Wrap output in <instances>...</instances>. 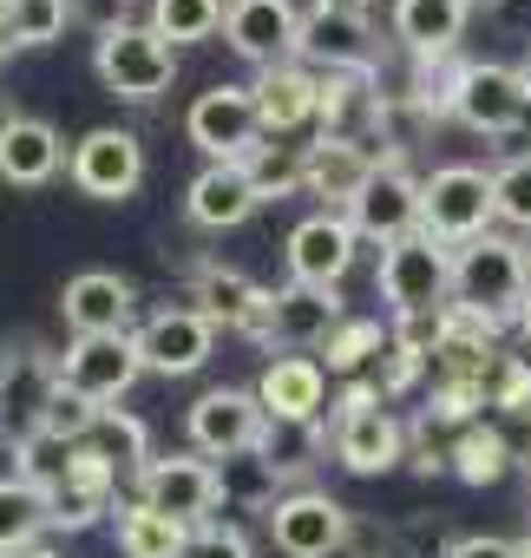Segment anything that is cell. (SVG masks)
I'll return each instance as SVG.
<instances>
[{
    "mask_svg": "<svg viewBox=\"0 0 531 558\" xmlns=\"http://www.w3.org/2000/svg\"><path fill=\"white\" fill-rule=\"evenodd\" d=\"M518 73H524V86H531V53H524V66H518Z\"/></svg>",
    "mask_w": 531,
    "mask_h": 558,
    "instance_id": "cell-50",
    "label": "cell"
},
{
    "mask_svg": "<svg viewBox=\"0 0 531 558\" xmlns=\"http://www.w3.org/2000/svg\"><path fill=\"white\" fill-rule=\"evenodd\" d=\"M511 329H518V336L531 342V290H524V303H518V323H511Z\"/></svg>",
    "mask_w": 531,
    "mask_h": 558,
    "instance_id": "cell-48",
    "label": "cell"
},
{
    "mask_svg": "<svg viewBox=\"0 0 531 558\" xmlns=\"http://www.w3.org/2000/svg\"><path fill=\"white\" fill-rule=\"evenodd\" d=\"M446 112L485 138H505L531 119V86L518 66H498V60H466L453 66V86H446Z\"/></svg>",
    "mask_w": 531,
    "mask_h": 558,
    "instance_id": "cell-6",
    "label": "cell"
},
{
    "mask_svg": "<svg viewBox=\"0 0 531 558\" xmlns=\"http://www.w3.org/2000/svg\"><path fill=\"white\" fill-rule=\"evenodd\" d=\"M492 427H498V440L511 447V460L518 466H531V408H511V414H485Z\"/></svg>",
    "mask_w": 531,
    "mask_h": 558,
    "instance_id": "cell-42",
    "label": "cell"
},
{
    "mask_svg": "<svg viewBox=\"0 0 531 558\" xmlns=\"http://www.w3.org/2000/svg\"><path fill=\"white\" fill-rule=\"evenodd\" d=\"M86 447H99V453H106L112 466H132V473H138L145 460H158V453H151V434H145V421H132L125 408H106Z\"/></svg>",
    "mask_w": 531,
    "mask_h": 558,
    "instance_id": "cell-35",
    "label": "cell"
},
{
    "mask_svg": "<svg viewBox=\"0 0 531 558\" xmlns=\"http://www.w3.org/2000/svg\"><path fill=\"white\" fill-rule=\"evenodd\" d=\"M524 290H531V256H524V243L485 230V236H472V243L453 250V303L518 323Z\"/></svg>",
    "mask_w": 531,
    "mask_h": 558,
    "instance_id": "cell-1",
    "label": "cell"
},
{
    "mask_svg": "<svg viewBox=\"0 0 531 558\" xmlns=\"http://www.w3.org/2000/svg\"><path fill=\"white\" fill-rule=\"evenodd\" d=\"M485 395H492V414L531 408V362H524V355H498L492 375H485Z\"/></svg>",
    "mask_w": 531,
    "mask_h": 558,
    "instance_id": "cell-40",
    "label": "cell"
},
{
    "mask_svg": "<svg viewBox=\"0 0 531 558\" xmlns=\"http://www.w3.org/2000/svg\"><path fill=\"white\" fill-rule=\"evenodd\" d=\"M249 99H256L262 138H289V132L316 125V112H322V73H309L302 60H289V66H270V73H256Z\"/></svg>",
    "mask_w": 531,
    "mask_h": 558,
    "instance_id": "cell-21",
    "label": "cell"
},
{
    "mask_svg": "<svg viewBox=\"0 0 531 558\" xmlns=\"http://www.w3.org/2000/svg\"><path fill=\"white\" fill-rule=\"evenodd\" d=\"M92 73L106 80L112 99L151 106V99L171 93V80H177V47H171L151 21H132V27L99 34V47H92Z\"/></svg>",
    "mask_w": 531,
    "mask_h": 558,
    "instance_id": "cell-4",
    "label": "cell"
},
{
    "mask_svg": "<svg viewBox=\"0 0 531 558\" xmlns=\"http://www.w3.org/2000/svg\"><path fill=\"white\" fill-rule=\"evenodd\" d=\"M374 0H316V14H348V21H368Z\"/></svg>",
    "mask_w": 531,
    "mask_h": 558,
    "instance_id": "cell-45",
    "label": "cell"
},
{
    "mask_svg": "<svg viewBox=\"0 0 531 558\" xmlns=\"http://www.w3.org/2000/svg\"><path fill=\"white\" fill-rule=\"evenodd\" d=\"M60 316L73 336H138V290L119 269H79L60 296Z\"/></svg>",
    "mask_w": 531,
    "mask_h": 558,
    "instance_id": "cell-17",
    "label": "cell"
},
{
    "mask_svg": "<svg viewBox=\"0 0 531 558\" xmlns=\"http://www.w3.org/2000/svg\"><path fill=\"white\" fill-rule=\"evenodd\" d=\"M138 499L184 519V525H203L223 499V473L203 453H158V460L138 466Z\"/></svg>",
    "mask_w": 531,
    "mask_h": 558,
    "instance_id": "cell-12",
    "label": "cell"
},
{
    "mask_svg": "<svg viewBox=\"0 0 531 558\" xmlns=\"http://www.w3.org/2000/svg\"><path fill=\"white\" fill-rule=\"evenodd\" d=\"M66 178H73L79 197L125 204V197L145 184V145H138V132H125V125H99V132H86V138L73 145Z\"/></svg>",
    "mask_w": 531,
    "mask_h": 558,
    "instance_id": "cell-11",
    "label": "cell"
},
{
    "mask_svg": "<svg viewBox=\"0 0 531 558\" xmlns=\"http://www.w3.org/2000/svg\"><path fill=\"white\" fill-rule=\"evenodd\" d=\"M256 303H262V283H249V276L230 269V263H203V269L190 276V310H197L210 329H236V336H243V323L256 316Z\"/></svg>",
    "mask_w": 531,
    "mask_h": 558,
    "instance_id": "cell-27",
    "label": "cell"
},
{
    "mask_svg": "<svg viewBox=\"0 0 531 558\" xmlns=\"http://www.w3.org/2000/svg\"><path fill=\"white\" fill-rule=\"evenodd\" d=\"M466 21H472L466 0H394V40H400L420 66L453 60V53H459Z\"/></svg>",
    "mask_w": 531,
    "mask_h": 558,
    "instance_id": "cell-22",
    "label": "cell"
},
{
    "mask_svg": "<svg viewBox=\"0 0 531 558\" xmlns=\"http://www.w3.org/2000/svg\"><path fill=\"white\" fill-rule=\"evenodd\" d=\"M262 519H270V538H276L283 558H335L355 538L348 506L329 499V493H309V486L302 493H283L276 506H262Z\"/></svg>",
    "mask_w": 531,
    "mask_h": 558,
    "instance_id": "cell-9",
    "label": "cell"
},
{
    "mask_svg": "<svg viewBox=\"0 0 531 558\" xmlns=\"http://www.w3.org/2000/svg\"><path fill=\"white\" fill-rule=\"evenodd\" d=\"M184 545H190L184 519H171V512H158L145 499L119 506V551L125 558H184Z\"/></svg>",
    "mask_w": 531,
    "mask_h": 558,
    "instance_id": "cell-28",
    "label": "cell"
},
{
    "mask_svg": "<svg viewBox=\"0 0 531 558\" xmlns=\"http://www.w3.org/2000/svg\"><path fill=\"white\" fill-rule=\"evenodd\" d=\"M256 204L262 197H256V184H249L243 165H203L190 178V191H184V210H190L197 230H236V223L256 217Z\"/></svg>",
    "mask_w": 531,
    "mask_h": 558,
    "instance_id": "cell-24",
    "label": "cell"
},
{
    "mask_svg": "<svg viewBox=\"0 0 531 558\" xmlns=\"http://www.w3.org/2000/svg\"><path fill=\"white\" fill-rule=\"evenodd\" d=\"M427 368H433V349H420V342H400V336H394V342H387V355H381V381H374V388H381V401L407 395Z\"/></svg>",
    "mask_w": 531,
    "mask_h": 558,
    "instance_id": "cell-39",
    "label": "cell"
},
{
    "mask_svg": "<svg viewBox=\"0 0 531 558\" xmlns=\"http://www.w3.org/2000/svg\"><path fill=\"white\" fill-rule=\"evenodd\" d=\"M498 217V197H492V171L479 165H440L433 178H420V230H433L440 243H472L485 236Z\"/></svg>",
    "mask_w": 531,
    "mask_h": 558,
    "instance_id": "cell-8",
    "label": "cell"
},
{
    "mask_svg": "<svg viewBox=\"0 0 531 558\" xmlns=\"http://www.w3.org/2000/svg\"><path fill=\"white\" fill-rule=\"evenodd\" d=\"M492 197H498V223L531 230V151H518L492 171Z\"/></svg>",
    "mask_w": 531,
    "mask_h": 558,
    "instance_id": "cell-38",
    "label": "cell"
},
{
    "mask_svg": "<svg viewBox=\"0 0 531 558\" xmlns=\"http://www.w3.org/2000/svg\"><path fill=\"white\" fill-rule=\"evenodd\" d=\"M184 558H249V538H243V525L203 519V525H190V545H184Z\"/></svg>",
    "mask_w": 531,
    "mask_h": 558,
    "instance_id": "cell-41",
    "label": "cell"
},
{
    "mask_svg": "<svg viewBox=\"0 0 531 558\" xmlns=\"http://www.w3.org/2000/svg\"><path fill=\"white\" fill-rule=\"evenodd\" d=\"M374 165H381V158H374L361 138H322V132H316V145H309V184H302V191L322 197L329 210H335V204L348 210V204L361 197V184L374 178Z\"/></svg>",
    "mask_w": 531,
    "mask_h": 558,
    "instance_id": "cell-25",
    "label": "cell"
},
{
    "mask_svg": "<svg viewBox=\"0 0 531 558\" xmlns=\"http://www.w3.org/2000/svg\"><path fill=\"white\" fill-rule=\"evenodd\" d=\"M296 60L309 73H361V66H374V47H368L361 21H348V14H309Z\"/></svg>",
    "mask_w": 531,
    "mask_h": 558,
    "instance_id": "cell-26",
    "label": "cell"
},
{
    "mask_svg": "<svg viewBox=\"0 0 531 558\" xmlns=\"http://www.w3.org/2000/svg\"><path fill=\"white\" fill-rule=\"evenodd\" d=\"M256 401L270 408L276 427H309L329 408V368L322 355H276L256 381Z\"/></svg>",
    "mask_w": 531,
    "mask_h": 558,
    "instance_id": "cell-19",
    "label": "cell"
},
{
    "mask_svg": "<svg viewBox=\"0 0 531 558\" xmlns=\"http://www.w3.org/2000/svg\"><path fill=\"white\" fill-rule=\"evenodd\" d=\"M381 303L400 316H440L453 303V243H440L433 230H413L400 243L381 250Z\"/></svg>",
    "mask_w": 531,
    "mask_h": 558,
    "instance_id": "cell-2",
    "label": "cell"
},
{
    "mask_svg": "<svg viewBox=\"0 0 531 558\" xmlns=\"http://www.w3.org/2000/svg\"><path fill=\"white\" fill-rule=\"evenodd\" d=\"M329 447H335V460L348 473L374 480V473H394L407 460V427L387 414V401H381L374 381H355L335 401V414H329Z\"/></svg>",
    "mask_w": 531,
    "mask_h": 558,
    "instance_id": "cell-3",
    "label": "cell"
},
{
    "mask_svg": "<svg viewBox=\"0 0 531 558\" xmlns=\"http://www.w3.org/2000/svg\"><path fill=\"white\" fill-rule=\"evenodd\" d=\"M92 34H112V27H132V0H79Z\"/></svg>",
    "mask_w": 531,
    "mask_h": 558,
    "instance_id": "cell-44",
    "label": "cell"
},
{
    "mask_svg": "<svg viewBox=\"0 0 531 558\" xmlns=\"http://www.w3.org/2000/svg\"><path fill=\"white\" fill-rule=\"evenodd\" d=\"M73 460H79V447H73V440H60V434H47V427H34V434H21V440H14V480L40 486L47 499L73 480Z\"/></svg>",
    "mask_w": 531,
    "mask_h": 558,
    "instance_id": "cell-30",
    "label": "cell"
},
{
    "mask_svg": "<svg viewBox=\"0 0 531 558\" xmlns=\"http://www.w3.org/2000/svg\"><path fill=\"white\" fill-rule=\"evenodd\" d=\"M355 243L361 230L348 223V210H316L289 230V283H309V290H335L342 276L355 269Z\"/></svg>",
    "mask_w": 531,
    "mask_h": 558,
    "instance_id": "cell-16",
    "label": "cell"
},
{
    "mask_svg": "<svg viewBox=\"0 0 531 558\" xmlns=\"http://www.w3.org/2000/svg\"><path fill=\"white\" fill-rule=\"evenodd\" d=\"M446 558H524V545L518 538H492V532H466V538L446 545Z\"/></svg>",
    "mask_w": 531,
    "mask_h": 558,
    "instance_id": "cell-43",
    "label": "cell"
},
{
    "mask_svg": "<svg viewBox=\"0 0 531 558\" xmlns=\"http://www.w3.org/2000/svg\"><path fill=\"white\" fill-rule=\"evenodd\" d=\"M270 408L256 401V388H210V395H197L190 401V414H184V434H190V453H203V460H243V453H262L270 447Z\"/></svg>",
    "mask_w": 531,
    "mask_h": 558,
    "instance_id": "cell-5",
    "label": "cell"
},
{
    "mask_svg": "<svg viewBox=\"0 0 531 558\" xmlns=\"http://www.w3.org/2000/svg\"><path fill=\"white\" fill-rule=\"evenodd\" d=\"M0 558H60V551H53V545H40V538H34V545H21V551H0Z\"/></svg>",
    "mask_w": 531,
    "mask_h": 558,
    "instance_id": "cell-47",
    "label": "cell"
},
{
    "mask_svg": "<svg viewBox=\"0 0 531 558\" xmlns=\"http://www.w3.org/2000/svg\"><path fill=\"white\" fill-rule=\"evenodd\" d=\"M184 132H190V145L210 165H249L256 145H262V119H256L249 86H210V93H197V106L184 112Z\"/></svg>",
    "mask_w": 531,
    "mask_h": 558,
    "instance_id": "cell-10",
    "label": "cell"
},
{
    "mask_svg": "<svg viewBox=\"0 0 531 558\" xmlns=\"http://www.w3.org/2000/svg\"><path fill=\"white\" fill-rule=\"evenodd\" d=\"M249 171V184H256V197L270 204V197H296L302 184H309V145H256V158L243 165Z\"/></svg>",
    "mask_w": 531,
    "mask_h": 558,
    "instance_id": "cell-33",
    "label": "cell"
},
{
    "mask_svg": "<svg viewBox=\"0 0 531 558\" xmlns=\"http://www.w3.org/2000/svg\"><path fill=\"white\" fill-rule=\"evenodd\" d=\"M223 40H230L256 73H270V66H289V60H296V47H302V14H296V0H230Z\"/></svg>",
    "mask_w": 531,
    "mask_h": 558,
    "instance_id": "cell-13",
    "label": "cell"
},
{
    "mask_svg": "<svg viewBox=\"0 0 531 558\" xmlns=\"http://www.w3.org/2000/svg\"><path fill=\"white\" fill-rule=\"evenodd\" d=\"M99 414H106L99 401H86L79 388H66V381H60V388H53V401H47V414H40V427H47V434H60V440H73V447H86V440H92V427H99Z\"/></svg>",
    "mask_w": 531,
    "mask_h": 558,
    "instance_id": "cell-37",
    "label": "cell"
},
{
    "mask_svg": "<svg viewBox=\"0 0 531 558\" xmlns=\"http://www.w3.org/2000/svg\"><path fill=\"white\" fill-rule=\"evenodd\" d=\"M53 525V499L27 480H0V551H21Z\"/></svg>",
    "mask_w": 531,
    "mask_h": 558,
    "instance_id": "cell-31",
    "label": "cell"
},
{
    "mask_svg": "<svg viewBox=\"0 0 531 558\" xmlns=\"http://www.w3.org/2000/svg\"><path fill=\"white\" fill-rule=\"evenodd\" d=\"M524 473H531V466H524Z\"/></svg>",
    "mask_w": 531,
    "mask_h": 558,
    "instance_id": "cell-52",
    "label": "cell"
},
{
    "mask_svg": "<svg viewBox=\"0 0 531 558\" xmlns=\"http://www.w3.org/2000/svg\"><path fill=\"white\" fill-rule=\"evenodd\" d=\"M342 296L335 290H309V283H289V290H262V303H256V316L243 323V336L249 342H262V349H289V355H302V349H322L335 329H342Z\"/></svg>",
    "mask_w": 531,
    "mask_h": 558,
    "instance_id": "cell-7",
    "label": "cell"
},
{
    "mask_svg": "<svg viewBox=\"0 0 531 558\" xmlns=\"http://www.w3.org/2000/svg\"><path fill=\"white\" fill-rule=\"evenodd\" d=\"M387 342H394V329H381L374 316H342V329L322 342V355H329L322 368H329V375H361L368 362L387 355Z\"/></svg>",
    "mask_w": 531,
    "mask_h": 558,
    "instance_id": "cell-32",
    "label": "cell"
},
{
    "mask_svg": "<svg viewBox=\"0 0 531 558\" xmlns=\"http://www.w3.org/2000/svg\"><path fill=\"white\" fill-rule=\"evenodd\" d=\"M138 375H145L138 336H73L66 355H60V381L79 388V395L99 401V408H112Z\"/></svg>",
    "mask_w": 531,
    "mask_h": 558,
    "instance_id": "cell-15",
    "label": "cell"
},
{
    "mask_svg": "<svg viewBox=\"0 0 531 558\" xmlns=\"http://www.w3.org/2000/svg\"><path fill=\"white\" fill-rule=\"evenodd\" d=\"M60 165H73V158H66V145H60V132H53L47 119L14 112L8 125H0V178H8V184L34 191V184H47Z\"/></svg>",
    "mask_w": 531,
    "mask_h": 558,
    "instance_id": "cell-23",
    "label": "cell"
},
{
    "mask_svg": "<svg viewBox=\"0 0 531 558\" xmlns=\"http://www.w3.org/2000/svg\"><path fill=\"white\" fill-rule=\"evenodd\" d=\"M60 388V355H34V349H8L0 355V434L21 440L40 427L47 401Z\"/></svg>",
    "mask_w": 531,
    "mask_h": 558,
    "instance_id": "cell-18",
    "label": "cell"
},
{
    "mask_svg": "<svg viewBox=\"0 0 531 558\" xmlns=\"http://www.w3.org/2000/svg\"><path fill=\"white\" fill-rule=\"evenodd\" d=\"M348 223H355L361 236H374L381 250L420 230V178L400 165V151L374 165V178H368V184H361V197L348 204Z\"/></svg>",
    "mask_w": 531,
    "mask_h": 558,
    "instance_id": "cell-14",
    "label": "cell"
},
{
    "mask_svg": "<svg viewBox=\"0 0 531 558\" xmlns=\"http://www.w3.org/2000/svg\"><path fill=\"white\" fill-rule=\"evenodd\" d=\"M21 40H14V21H8V0H0V60H8Z\"/></svg>",
    "mask_w": 531,
    "mask_h": 558,
    "instance_id": "cell-46",
    "label": "cell"
},
{
    "mask_svg": "<svg viewBox=\"0 0 531 558\" xmlns=\"http://www.w3.org/2000/svg\"><path fill=\"white\" fill-rule=\"evenodd\" d=\"M446 460H453V480H466V486H498L518 460H511V447L498 440V427L492 421H472V427H459L453 440H446Z\"/></svg>",
    "mask_w": 531,
    "mask_h": 558,
    "instance_id": "cell-29",
    "label": "cell"
},
{
    "mask_svg": "<svg viewBox=\"0 0 531 558\" xmlns=\"http://www.w3.org/2000/svg\"><path fill=\"white\" fill-rule=\"evenodd\" d=\"M466 8H505V0H466Z\"/></svg>",
    "mask_w": 531,
    "mask_h": 558,
    "instance_id": "cell-49",
    "label": "cell"
},
{
    "mask_svg": "<svg viewBox=\"0 0 531 558\" xmlns=\"http://www.w3.org/2000/svg\"><path fill=\"white\" fill-rule=\"evenodd\" d=\"M223 14H230V0H151V27L171 40V47H197V40H210L217 27H223Z\"/></svg>",
    "mask_w": 531,
    "mask_h": 558,
    "instance_id": "cell-34",
    "label": "cell"
},
{
    "mask_svg": "<svg viewBox=\"0 0 531 558\" xmlns=\"http://www.w3.org/2000/svg\"><path fill=\"white\" fill-rule=\"evenodd\" d=\"M79 14V0H8V21L21 47H53Z\"/></svg>",
    "mask_w": 531,
    "mask_h": 558,
    "instance_id": "cell-36",
    "label": "cell"
},
{
    "mask_svg": "<svg viewBox=\"0 0 531 558\" xmlns=\"http://www.w3.org/2000/svg\"><path fill=\"white\" fill-rule=\"evenodd\" d=\"M217 349V329L197 310H158L138 323V355L151 375H197Z\"/></svg>",
    "mask_w": 531,
    "mask_h": 558,
    "instance_id": "cell-20",
    "label": "cell"
},
{
    "mask_svg": "<svg viewBox=\"0 0 531 558\" xmlns=\"http://www.w3.org/2000/svg\"><path fill=\"white\" fill-rule=\"evenodd\" d=\"M518 545H524V558H531V532H524V538H518Z\"/></svg>",
    "mask_w": 531,
    "mask_h": 558,
    "instance_id": "cell-51",
    "label": "cell"
}]
</instances>
